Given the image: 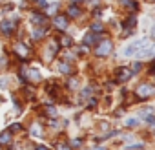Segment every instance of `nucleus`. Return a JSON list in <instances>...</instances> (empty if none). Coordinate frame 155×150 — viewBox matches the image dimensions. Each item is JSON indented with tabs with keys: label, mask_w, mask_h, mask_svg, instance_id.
<instances>
[{
	"label": "nucleus",
	"mask_w": 155,
	"mask_h": 150,
	"mask_svg": "<svg viewBox=\"0 0 155 150\" xmlns=\"http://www.w3.org/2000/svg\"><path fill=\"white\" fill-rule=\"evenodd\" d=\"M111 49H113V44H111V40H108V39L95 44V53H97V57H106Z\"/></svg>",
	"instance_id": "nucleus-1"
},
{
	"label": "nucleus",
	"mask_w": 155,
	"mask_h": 150,
	"mask_svg": "<svg viewBox=\"0 0 155 150\" xmlns=\"http://www.w3.org/2000/svg\"><path fill=\"white\" fill-rule=\"evenodd\" d=\"M22 75H24V79L26 81H31V83H38L42 77H40V73L37 70H29V68H22Z\"/></svg>",
	"instance_id": "nucleus-2"
},
{
	"label": "nucleus",
	"mask_w": 155,
	"mask_h": 150,
	"mask_svg": "<svg viewBox=\"0 0 155 150\" xmlns=\"http://www.w3.org/2000/svg\"><path fill=\"white\" fill-rule=\"evenodd\" d=\"M13 31H15V20H2V24H0V33L4 37H9Z\"/></svg>",
	"instance_id": "nucleus-3"
},
{
	"label": "nucleus",
	"mask_w": 155,
	"mask_h": 150,
	"mask_svg": "<svg viewBox=\"0 0 155 150\" xmlns=\"http://www.w3.org/2000/svg\"><path fill=\"white\" fill-rule=\"evenodd\" d=\"M137 95H139L140 99L151 97V95H153V86H151V84H140L139 90H137Z\"/></svg>",
	"instance_id": "nucleus-4"
},
{
	"label": "nucleus",
	"mask_w": 155,
	"mask_h": 150,
	"mask_svg": "<svg viewBox=\"0 0 155 150\" xmlns=\"http://www.w3.org/2000/svg\"><path fill=\"white\" fill-rule=\"evenodd\" d=\"M53 24H55L58 29H66V28H68V24H69V20H68V17H64V15H58V17H55Z\"/></svg>",
	"instance_id": "nucleus-5"
},
{
	"label": "nucleus",
	"mask_w": 155,
	"mask_h": 150,
	"mask_svg": "<svg viewBox=\"0 0 155 150\" xmlns=\"http://www.w3.org/2000/svg\"><path fill=\"white\" fill-rule=\"evenodd\" d=\"M130 77H131V71H130V70H126V68H120V70H119V73H117V81H119V83L130 81Z\"/></svg>",
	"instance_id": "nucleus-6"
},
{
	"label": "nucleus",
	"mask_w": 155,
	"mask_h": 150,
	"mask_svg": "<svg viewBox=\"0 0 155 150\" xmlns=\"http://www.w3.org/2000/svg\"><path fill=\"white\" fill-rule=\"evenodd\" d=\"M15 53H17L18 57H24V59H26V57L29 55V48H28L26 44H22V42H20V44H17V46H15Z\"/></svg>",
	"instance_id": "nucleus-7"
},
{
	"label": "nucleus",
	"mask_w": 155,
	"mask_h": 150,
	"mask_svg": "<svg viewBox=\"0 0 155 150\" xmlns=\"http://www.w3.org/2000/svg\"><path fill=\"white\" fill-rule=\"evenodd\" d=\"M81 8L79 6H75V4H71V6H68V17H71V19H77V17H81Z\"/></svg>",
	"instance_id": "nucleus-8"
},
{
	"label": "nucleus",
	"mask_w": 155,
	"mask_h": 150,
	"mask_svg": "<svg viewBox=\"0 0 155 150\" xmlns=\"http://www.w3.org/2000/svg\"><path fill=\"white\" fill-rule=\"evenodd\" d=\"M97 42H101V39H99L95 33H88V35L84 37V44H97Z\"/></svg>",
	"instance_id": "nucleus-9"
},
{
	"label": "nucleus",
	"mask_w": 155,
	"mask_h": 150,
	"mask_svg": "<svg viewBox=\"0 0 155 150\" xmlns=\"http://www.w3.org/2000/svg\"><path fill=\"white\" fill-rule=\"evenodd\" d=\"M11 143V132H2L0 134V145H8Z\"/></svg>",
	"instance_id": "nucleus-10"
},
{
	"label": "nucleus",
	"mask_w": 155,
	"mask_h": 150,
	"mask_svg": "<svg viewBox=\"0 0 155 150\" xmlns=\"http://www.w3.org/2000/svg\"><path fill=\"white\" fill-rule=\"evenodd\" d=\"M31 22H33V24H40V26H42V24L46 22V17H44V15H38V13H35V15L31 17Z\"/></svg>",
	"instance_id": "nucleus-11"
},
{
	"label": "nucleus",
	"mask_w": 155,
	"mask_h": 150,
	"mask_svg": "<svg viewBox=\"0 0 155 150\" xmlns=\"http://www.w3.org/2000/svg\"><path fill=\"white\" fill-rule=\"evenodd\" d=\"M122 4H124V6H126L130 11H137V6H139V4L135 2V0H124Z\"/></svg>",
	"instance_id": "nucleus-12"
},
{
	"label": "nucleus",
	"mask_w": 155,
	"mask_h": 150,
	"mask_svg": "<svg viewBox=\"0 0 155 150\" xmlns=\"http://www.w3.org/2000/svg\"><path fill=\"white\" fill-rule=\"evenodd\" d=\"M58 70H60L62 73H73V68H71L69 64H66V62H60V64H58Z\"/></svg>",
	"instance_id": "nucleus-13"
},
{
	"label": "nucleus",
	"mask_w": 155,
	"mask_h": 150,
	"mask_svg": "<svg viewBox=\"0 0 155 150\" xmlns=\"http://www.w3.org/2000/svg\"><path fill=\"white\" fill-rule=\"evenodd\" d=\"M60 44H62V46H71L73 40H71V37H68V35H62V37H60Z\"/></svg>",
	"instance_id": "nucleus-14"
},
{
	"label": "nucleus",
	"mask_w": 155,
	"mask_h": 150,
	"mask_svg": "<svg viewBox=\"0 0 155 150\" xmlns=\"http://www.w3.org/2000/svg\"><path fill=\"white\" fill-rule=\"evenodd\" d=\"M91 31H104V26L101 22H93L91 24Z\"/></svg>",
	"instance_id": "nucleus-15"
},
{
	"label": "nucleus",
	"mask_w": 155,
	"mask_h": 150,
	"mask_svg": "<svg viewBox=\"0 0 155 150\" xmlns=\"http://www.w3.org/2000/svg\"><path fill=\"white\" fill-rule=\"evenodd\" d=\"M44 33H46V28H40V29H35L33 37H35V39H42V37H44Z\"/></svg>",
	"instance_id": "nucleus-16"
},
{
	"label": "nucleus",
	"mask_w": 155,
	"mask_h": 150,
	"mask_svg": "<svg viewBox=\"0 0 155 150\" xmlns=\"http://www.w3.org/2000/svg\"><path fill=\"white\" fill-rule=\"evenodd\" d=\"M46 114H48V115H53V117H55V115H57V110H55L53 106H46Z\"/></svg>",
	"instance_id": "nucleus-17"
},
{
	"label": "nucleus",
	"mask_w": 155,
	"mask_h": 150,
	"mask_svg": "<svg viewBox=\"0 0 155 150\" xmlns=\"http://www.w3.org/2000/svg\"><path fill=\"white\" fill-rule=\"evenodd\" d=\"M22 130V126L18 124V123H15V124H11V128H9V132H20Z\"/></svg>",
	"instance_id": "nucleus-18"
},
{
	"label": "nucleus",
	"mask_w": 155,
	"mask_h": 150,
	"mask_svg": "<svg viewBox=\"0 0 155 150\" xmlns=\"http://www.w3.org/2000/svg\"><path fill=\"white\" fill-rule=\"evenodd\" d=\"M140 68H142V64H140V62H135V64H133V68H131V73H137Z\"/></svg>",
	"instance_id": "nucleus-19"
},
{
	"label": "nucleus",
	"mask_w": 155,
	"mask_h": 150,
	"mask_svg": "<svg viewBox=\"0 0 155 150\" xmlns=\"http://www.w3.org/2000/svg\"><path fill=\"white\" fill-rule=\"evenodd\" d=\"M126 126H130V128L137 126V119H128V121H126Z\"/></svg>",
	"instance_id": "nucleus-20"
},
{
	"label": "nucleus",
	"mask_w": 155,
	"mask_h": 150,
	"mask_svg": "<svg viewBox=\"0 0 155 150\" xmlns=\"http://www.w3.org/2000/svg\"><path fill=\"white\" fill-rule=\"evenodd\" d=\"M126 24H128L130 28H133V26H135V17H130V19H128V22H124V26H126Z\"/></svg>",
	"instance_id": "nucleus-21"
},
{
	"label": "nucleus",
	"mask_w": 155,
	"mask_h": 150,
	"mask_svg": "<svg viewBox=\"0 0 155 150\" xmlns=\"http://www.w3.org/2000/svg\"><path fill=\"white\" fill-rule=\"evenodd\" d=\"M57 150H71V148H69L68 145H64V143H58V145H57Z\"/></svg>",
	"instance_id": "nucleus-22"
},
{
	"label": "nucleus",
	"mask_w": 155,
	"mask_h": 150,
	"mask_svg": "<svg viewBox=\"0 0 155 150\" xmlns=\"http://www.w3.org/2000/svg\"><path fill=\"white\" fill-rule=\"evenodd\" d=\"M69 86H71V88H75V86H77V79H73V81L69 83Z\"/></svg>",
	"instance_id": "nucleus-23"
},
{
	"label": "nucleus",
	"mask_w": 155,
	"mask_h": 150,
	"mask_svg": "<svg viewBox=\"0 0 155 150\" xmlns=\"http://www.w3.org/2000/svg\"><path fill=\"white\" fill-rule=\"evenodd\" d=\"M37 150H48V148H46V146H38Z\"/></svg>",
	"instance_id": "nucleus-24"
},
{
	"label": "nucleus",
	"mask_w": 155,
	"mask_h": 150,
	"mask_svg": "<svg viewBox=\"0 0 155 150\" xmlns=\"http://www.w3.org/2000/svg\"><path fill=\"white\" fill-rule=\"evenodd\" d=\"M97 150H106V148H104V146H99V148H97Z\"/></svg>",
	"instance_id": "nucleus-25"
},
{
	"label": "nucleus",
	"mask_w": 155,
	"mask_h": 150,
	"mask_svg": "<svg viewBox=\"0 0 155 150\" xmlns=\"http://www.w3.org/2000/svg\"><path fill=\"white\" fill-rule=\"evenodd\" d=\"M0 62H4V59H0Z\"/></svg>",
	"instance_id": "nucleus-26"
}]
</instances>
